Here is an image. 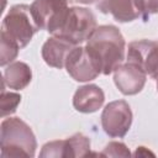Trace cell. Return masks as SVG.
<instances>
[{"label":"cell","instance_id":"cell-15","mask_svg":"<svg viewBox=\"0 0 158 158\" xmlns=\"http://www.w3.org/2000/svg\"><path fill=\"white\" fill-rule=\"evenodd\" d=\"M21 101V95L16 93L5 91L4 86L1 90V116L5 117L16 111L19 104Z\"/></svg>","mask_w":158,"mask_h":158},{"label":"cell","instance_id":"cell-14","mask_svg":"<svg viewBox=\"0 0 158 158\" xmlns=\"http://www.w3.org/2000/svg\"><path fill=\"white\" fill-rule=\"evenodd\" d=\"M32 79L31 68L20 60L11 62L2 73V83L14 90L25 89Z\"/></svg>","mask_w":158,"mask_h":158},{"label":"cell","instance_id":"cell-9","mask_svg":"<svg viewBox=\"0 0 158 158\" xmlns=\"http://www.w3.org/2000/svg\"><path fill=\"white\" fill-rule=\"evenodd\" d=\"M127 62L141 67L153 79L158 78V43L149 40L133 41L128 44Z\"/></svg>","mask_w":158,"mask_h":158},{"label":"cell","instance_id":"cell-4","mask_svg":"<svg viewBox=\"0 0 158 158\" xmlns=\"http://www.w3.org/2000/svg\"><path fill=\"white\" fill-rule=\"evenodd\" d=\"M37 31L40 27L32 16L31 6L25 4L10 7L1 23V36L14 42L20 49L30 43Z\"/></svg>","mask_w":158,"mask_h":158},{"label":"cell","instance_id":"cell-7","mask_svg":"<svg viewBox=\"0 0 158 158\" xmlns=\"http://www.w3.org/2000/svg\"><path fill=\"white\" fill-rule=\"evenodd\" d=\"M90 156V139L83 133H75L65 139L46 143L40 157L42 158H68Z\"/></svg>","mask_w":158,"mask_h":158},{"label":"cell","instance_id":"cell-3","mask_svg":"<svg viewBox=\"0 0 158 158\" xmlns=\"http://www.w3.org/2000/svg\"><path fill=\"white\" fill-rule=\"evenodd\" d=\"M96 30V17L89 9L73 6L68 7L60 19L59 23L51 33L52 36L62 37L79 46L85 42Z\"/></svg>","mask_w":158,"mask_h":158},{"label":"cell","instance_id":"cell-10","mask_svg":"<svg viewBox=\"0 0 158 158\" xmlns=\"http://www.w3.org/2000/svg\"><path fill=\"white\" fill-rule=\"evenodd\" d=\"M146 72L131 62L120 64L114 70L115 85L123 95H135L139 93L146 84Z\"/></svg>","mask_w":158,"mask_h":158},{"label":"cell","instance_id":"cell-1","mask_svg":"<svg viewBox=\"0 0 158 158\" xmlns=\"http://www.w3.org/2000/svg\"><path fill=\"white\" fill-rule=\"evenodd\" d=\"M85 47L100 64L104 75L111 74L125 59V38L120 30L112 25L96 27Z\"/></svg>","mask_w":158,"mask_h":158},{"label":"cell","instance_id":"cell-2","mask_svg":"<svg viewBox=\"0 0 158 158\" xmlns=\"http://www.w3.org/2000/svg\"><path fill=\"white\" fill-rule=\"evenodd\" d=\"M2 158L35 157L37 141L31 127L19 117L4 118L0 126Z\"/></svg>","mask_w":158,"mask_h":158},{"label":"cell","instance_id":"cell-8","mask_svg":"<svg viewBox=\"0 0 158 158\" xmlns=\"http://www.w3.org/2000/svg\"><path fill=\"white\" fill-rule=\"evenodd\" d=\"M68 2L69 0H35L31 4V12L40 30L52 33L68 10Z\"/></svg>","mask_w":158,"mask_h":158},{"label":"cell","instance_id":"cell-5","mask_svg":"<svg viewBox=\"0 0 158 158\" xmlns=\"http://www.w3.org/2000/svg\"><path fill=\"white\" fill-rule=\"evenodd\" d=\"M132 123V111L125 100L109 102L101 114V126L110 137H123Z\"/></svg>","mask_w":158,"mask_h":158},{"label":"cell","instance_id":"cell-16","mask_svg":"<svg viewBox=\"0 0 158 158\" xmlns=\"http://www.w3.org/2000/svg\"><path fill=\"white\" fill-rule=\"evenodd\" d=\"M1 53H0V65L5 67L6 64H10L19 54L20 48L11 42L10 40H7L6 37L1 36Z\"/></svg>","mask_w":158,"mask_h":158},{"label":"cell","instance_id":"cell-19","mask_svg":"<svg viewBox=\"0 0 158 158\" xmlns=\"http://www.w3.org/2000/svg\"><path fill=\"white\" fill-rule=\"evenodd\" d=\"M148 154H151V156H154L152 152L147 151L144 147H138V148L136 149V152H135V156H137V157H139V156H148Z\"/></svg>","mask_w":158,"mask_h":158},{"label":"cell","instance_id":"cell-13","mask_svg":"<svg viewBox=\"0 0 158 158\" xmlns=\"http://www.w3.org/2000/svg\"><path fill=\"white\" fill-rule=\"evenodd\" d=\"M105 101V94L95 84H88L78 88L73 96V106L77 111L91 114L98 111Z\"/></svg>","mask_w":158,"mask_h":158},{"label":"cell","instance_id":"cell-11","mask_svg":"<svg viewBox=\"0 0 158 158\" xmlns=\"http://www.w3.org/2000/svg\"><path fill=\"white\" fill-rule=\"evenodd\" d=\"M96 9L102 14H111L118 22H131L142 17L139 0H99Z\"/></svg>","mask_w":158,"mask_h":158},{"label":"cell","instance_id":"cell-6","mask_svg":"<svg viewBox=\"0 0 158 158\" xmlns=\"http://www.w3.org/2000/svg\"><path fill=\"white\" fill-rule=\"evenodd\" d=\"M68 74L77 81H89L101 74V68L86 47L75 46L65 59Z\"/></svg>","mask_w":158,"mask_h":158},{"label":"cell","instance_id":"cell-20","mask_svg":"<svg viewBox=\"0 0 158 158\" xmlns=\"http://www.w3.org/2000/svg\"><path fill=\"white\" fill-rule=\"evenodd\" d=\"M77 2H80V4H85V5H90V4H94L99 0H75Z\"/></svg>","mask_w":158,"mask_h":158},{"label":"cell","instance_id":"cell-17","mask_svg":"<svg viewBox=\"0 0 158 158\" xmlns=\"http://www.w3.org/2000/svg\"><path fill=\"white\" fill-rule=\"evenodd\" d=\"M101 157H130L131 153L122 142H110L99 154Z\"/></svg>","mask_w":158,"mask_h":158},{"label":"cell","instance_id":"cell-18","mask_svg":"<svg viewBox=\"0 0 158 158\" xmlns=\"http://www.w3.org/2000/svg\"><path fill=\"white\" fill-rule=\"evenodd\" d=\"M142 19L147 21L149 15L158 14V0H139Z\"/></svg>","mask_w":158,"mask_h":158},{"label":"cell","instance_id":"cell-12","mask_svg":"<svg viewBox=\"0 0 158 158\" xmlns=\"http://www.w3.org/2000/svg\"><path fill=\"white\" fill-rule=\"evenodd\" d=\"M75 46L65 38L52 36L42 46V58L49 67L60 69L65 65L67 56Z\"/></svg>","mask_w":158,"mask_h":158},{"label":"cell","instance_id":"cell-21","mask_svg":"<svg viewBox=\"0 0 158 158\" xmlns=\"http://www.w3.org/2000/svg\"><path fill=\"white\" fill-rule=\"evenodd\" d=\"M156 80H157V90H158V78H157Z\"/></svg>","mask_w":158,"mask_h":158}]
</instances>
